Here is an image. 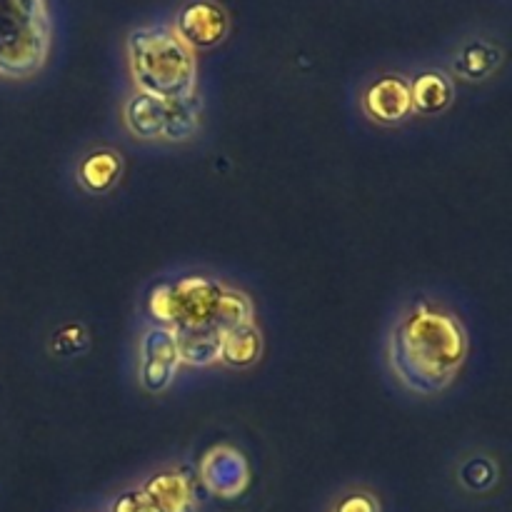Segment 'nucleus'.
<instances>
[{"label": "nucleus", "mask_w": 512, "mask_h": 512, "mask_svg": "<svg viewBox=\"0 0 512 512\" xmlns=\"http://www.w3.org/2000/svg\"><path fill=\"white\" fill-rule=\"evenodd\" d=\"M388 368L413 395H438L453 385L468 358V333L458 315L430 300H415L395 318L385 345Z\"/></svg>", "instance_id": "1"}, {"label": "nucleus", "mask_w": 512, "mask_h": 512, "mask_svg": "<svg viewBox=\"0 0 512 512\" xmlns=\"http://www.w3.org/2000/svg\"><path fill=\"white\" fill-rule=\"evenodd\" d=\"M135 93L155 100H188L198 95L195 53L170 25H143L125 40Z\"/></svg>", "instance_id": "2"}, {"label": "nucleus", "mask_w": 512, "mask_h": 512, "mask_svg": "<svg viewBox=\"0 0 512 512\" xmlns=\"http://www.w3.org/2000/svg\"><path fill=\"white\" fill-rule=\"evenodd\" d=\"M45 0H0V78H33L50 53Z\"/></svg>", "instance_id": "3"}, {"label": "nucleus", "mask_w": 512, "mask_h": 512, "mask_svg": "<svg viewBox=\"0 0 512 512\" xmlns=\"http://www.w3.org/2000/svg\"><path fill=\"white\" fill-rule=\"evenodd\" d=\"M225 285L205 275H188L175 283H160L148 300L150 315L173 333L188 330H220V300Z\"/></svg>", "instance_id": "4"}, {"label": "nucleus", "mask_w": 512, "mask_h": 512, "mask_svg": "<svg viewBox=\"0 0 512 512\" xmlns=\"http://www.w3.org/2000/svg\"><path fill=\"white\" fill-rule=\"evenodd\" d=\"M203 120V100L198 95L188 100H155L150 95L133 93L123 105V123L138 140L155 143H188Z\"/></svg>", "instance_id": "5"}, {"label": "nucleus", "mask_w": 512, "mask_h": 512, "mask_svg": "<svg viewBox=\"0 0 512 512\" xmlns=\"http://www.w3.org/2000/svg\"><path fill=\"white\" fill-rule=\"evenodd\" d=\"M180 365L178 338L165 325H153L140 335L138 380L148 393H160L173 383Z\"/></svg>", "instance_id": "6"}, {"label": "nucleus", "mask_w": 512, "mask_h": 512, "mask_svg": "<svg viewBox=\"0 0 512 512\" xmlns=\"http://www.w3.org/2000/svg\"><path fill=\"white\" fill-rule=\"evenodd\" d=\"M173 30L190 50H210L228 38L230 18L215 0H190L178 10Z\"/></svg>", "instance_id": "7"}, {"label": "nucleus", "mask_w": 512, "mask_h": 512, "mask_svg": "<svg viewBox=\"0 0 512 512\" xmlns=\"http://www.w3.org/2000/svg\"><path fill=\"white\" fill-rule=\"evenodd\" d=\"M363 110L380 125H398L413 115L410 80L403 75H380L365 88Z\"/></svg>", "instance_id": "8"}, {"label": "nucleus", "mask_w": 512, "mask_h": 512, "mask_svg": "<svg viewBox=\"0 0 512 512\" xmlns=\"http://www.w3.org/2000/svg\"><path fill=\"white\" fill-rule=\"evenodd\" d=\"M143 493L158 512H193V485L183 473H160L145 483Z\"/></svg>", "instance_id": "9"}, {"label": "nucleus", "mask_w": 512, "mask_h": 512, "mask_svg": "<svg viewBox=\"0 0 512 512\" xmlns=\"http://www.w3.org/2000/svg\"><path fill=\"white\" fill-rule=\"evenodd\" d=\"M410 98H413V113L438 115L453 103L455 88L453 80L440 70H425L410 83Z\"/></svg>", "instance_id": "10"}, {"label": "nucleus", "mask_w": 512, "mask_h": 512, "mask_svg": "<svg viewBox=\"0 0 512 512\" xmlns=\"http://www.w3.org/2000/svg\"><path fill=\"white\" fill-rule=\"evenodd\" d=\"M120 173H123V160L115 150L100 148L85 155L78 165V183L83 185L88 193L103 195L118 183Z\"/></svg>", "instance_id": "11"}, {"label": "nucleus", "mask_w": 512, "mask_h": 512, "mask_svg": "<svg viewBox=\"0 0 512 512\" xmlns=\"http://www.w3.org/2000/svg\"><path fill=\"white\" fill-rule=\"evenodd\" d=\"M503 63V50L485 40L463 45L453 60V73L463 80H485Z\"/></svg>", "instance_id": "12"}, {"label": "nucleus", "mask_w": 512, "mask_h": 512, "mask_svg": "<svg viewBox=\"0 0 512 512\" xmlns=\"http://www.w3.org/2000/svg\"><path fill=\"white\" fill-rule=\"evenodd\" d=\"M260 350H263V340L253 323L225 330L220 340V360L230 368H248L260 358Z\"/></svg>", "instance_id": "13"}, {"label": "nucleus", "mask_w": 512, "mask_h": 512, "mask_svg": "<svg viewBox=\"0 0 512 512\" xmlns=\"http://www.w3.org/2000/svg\"><path fill=\"white\" fill-rule=\"evenodd\" d=\"M180 350V363H188L193 368H205L220 360V330H188V333H175Z\"/></svg>", "instance_id": "14"}, {"label": "nucleus", "mask_w": 512, "mask_h": 512, "mask_svg": "<svg viewBox=\"0 0 512 512\" xmlns=\"http://www.w3.org/2000/svg\"><path fill=\"white\" fill-rule=\"evenodd\" d=\"M495 475H498V470H495V463H490L488 458L468 460V463L463 465V470H460V480H463V485H468L470 490L490 488V485L495 483Z\"/></svg>", "instance_id": "15"}, {"label": "nucleus", "mask_w": 512, "mask_h": 512, "mask_svg": "<svg viewBox=\"0 0 512 512\" xmlns=\"http://www.w3.org/2000/svg\"><path fill=\"white\" fill-rule=\"evenodd\" d=\"M110 512H158L150 503L148 495L143 490H130V493L118 495L110 505Z\"/></svg>", "instance_id": "16"}, {"label": "nucleus", "mask_w": 512, "mask_h": 512, "mask_svg": "<svg viewBox=\"0 0 512 512\" xmlns=\"http://www.w3.org/2000/svg\"><path fill=\"white\" fill-rule=\"evenodd\" d=\"M333 512H378V503L368 493H350L343 500H338Z\"/></svg>", "instance_id": "17"}]
</instances>
